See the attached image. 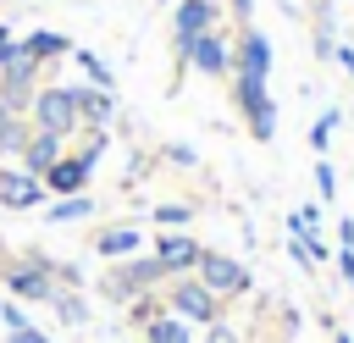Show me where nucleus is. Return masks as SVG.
<instances>
[{
  "label": "nucleus",
  "mask_w": 354,
  "mask_h": 343,
  "mask_svg": "<svg viewBox=\"0 0 354 343\" xmlns=\"http://www.w3.org/2000/svg\"><path fill=\"white\" fill-rule=\"evenodd\" d=\"M337 277H343V288L354 293V249H337Z\"/></svg>",
  "instance_id": "obj_27"
},
{
  "label": "nucleus",
  "mask_w": 354,
  "mask_h": 343,
  "mask_svg": "<svg viewBox=\"0 0 354 343\" xmlns=\"http://www.w3.org/2000/svg\"><path fill=\"white\" fill-rule=\"evenodd\" d=\"M177 321H188V326H216L221 321V299L210 293V288H199L194 277H166V299H160Z\"/></svg>",
  "instance_id": "obj_4"
},
{
  "label": "nucleus",
  "mask_w": 354,
  "mask_h": 343,
  "mask_svg": "<svg viewBox=\"0 0 354 343\" xmlns=\"http://www.w3.org/2000/svg\"><path fill=\"white\" fill-rule=\"evenodd\" d=\"M177 55H183L194 72H205V77H232V39H227L221 28H210V33L188 39V44H177Z\"/></svg>",
  "instance_id": "obj_7"
},
{
  "label": "nucleus",
  "mask_w": 354,
  "mask_h": 343,
  "mask_svg": "<svg viewBox=\"0 0 354 343\" xmlns=\"http://www.w3.org/2000/svg\"><path fill=\"white\" fill-rule=\"evenodd\" d=\"M205 343H243V337H238L227 321H216V326H205Z\"/></svg>",
  "instance_id": "obj_30"
},
{
  "label": "nucleus",
  "mask_w": 354,
  "mask_h": 343,
  "mask_svg": "<svg viewBox=\"0 0 354 343\" xmlns=\"http://www.w3.org/2000/svg\"><path fill=\"white\" fill-rule=\"evenodd\" d=\"M0 205L6 210H33V205H44V183L33 172H0Z\"/></svg>",
  "instance_id": "obj_13"
},
{
  "label": "nucleus",
  "mask_w": 354,
  "mask_h": 343,
  "mask_svg": "<svg viewBox=\"0 0 354 343\" xmlns=\"http://www.w3.org/2000/svg\"><path fill=\"white\" fill-rule=\"evenodd\" d=\"M216 6H221V0H216Z\"/></svg>",
  "instance_id": "obj_37"
},
{
  "label": "nucleus",
  "mask_w": 354,
  "mask_h": 343,
  "mask_svg": "<svg viewBox=\"0 0 354 343\" xmlns=\"http://www.w3.org/2000/svg\"><path fill=\"white\" fill-rule=\"evenodd\" d=\"M11 44H17V33H11V28H0V61L11 55Z\"/></svg>",
  "instance_id": "obj_35"
},
{
  "label": "nucleus",
  "mask_w": 354,
  "mask_h": 343,
  "mask_svg": "<svg viewBox=\"0 0 354 343\" xmlns=\"http://www.w3.org/2000/svg\"><path fill=\"white\" fill-rule=\"evenodd\" d=\"M0 326H6V332H17V326H28V315H22L11 299H0Z\"/></svg>",
  "instance_id": "obj_26"
},
{
  "label": "nucleus",
  "mask_w": 354,
  "mask_h": 343,
  "mask_svg": "<svg viewBox=\"0 0 354 343\" xmlns=\"http://www.w3.org/2000/svg\"><path fill=\"white\" fill-rule=\"evenodd\" d=\"M337 122H343V111H337V105H332V111H321V116L310 122V149H315V155H326V138H332V127H337Z\"/></svg>",
  "instance_id": "obj_21"
},
{
  "label": "nucleus",
  "mask_w": 354,
  "mask_h": 343,
  "mask_svg": "<svg viewBox=\"0 0 354 343\" xmlns=\"http://www.w3.org/2000/svg\"><path fill=\"white\" fill-rule=\"evenodd\" d=\"M88 177H94V166H83L77 155H61L39 183H44V194H55V199H66V194H83L88 188Z\"/></svg>",
  "instance_id": "obj_12"
},
{
  "label": "nucleus",
  "mask_w": 354,
  "mask_h": 343,
  "mask_svg": "<svg viewBox=\"0 0 354 343\" xmlns=\"http://www.w3.org/2000/svg\"><path fill=\"white\" fill-rule=\"evenodd\" d=\"M332 61H337V66L354 77V44H332Z\"/></svg>",
  "instance_id": "obj_31"
},
{
  "label": "nucleus",
  "mask_w": 354,
  "mask_h": 343,
  "mask_svg": "<svg viewBox=\"0 0 354 343\" xmlns=\"http://www.w3.org/2000/svg\"><path fill=\"white\" fill-rule=\"evenodd\" d=\"M166 160H171V166H194V149H183V144H171V149H166Z\"/></svg>",
  "instance_id": "obj_34"
},
{
  "label": "nucleus",
  "mask_w": 354,
  "mask_h": 343,
  "mask_svg": "<svg viewBox=\"0 0 354 343\" xmlns=\"http://www.w3.org/2000/svg\"><path fill=\"white\" fill-rule=\"evenodd\" d=\"M227 17H232L238 28H249V17H254V0H227Z\"/></svg>",
  "instance_id": "obj_28"
},
{
  "label": "nucleus",
  "mask_w": 354,
  "mask_h": 343,
  "mask_svg": "<svg viewBox=\"0 0 354 343\" xmlns=\"http://www.w3.org/2000/svg\"><path fill=\"white\" fill-rule=\"evenodd\" d=\"M55 288L61 282H55V260L50 254H22V260L6 266V293L22 299V304H50Z\"/></svg>",
  "instance_id": "obj_3"
},
{
  "label": "nucleus",
  "mask_w": 354,
  "mask_h": 343,
  "mask_svg": "<svg viewBox=\"0 0 354 343\" xmlns=\"http://www.w3.org/2000/svg\"><path fill=\"white\" fill-rule=\"evenodd\" d=\"M6 343H50V337H44V332H39L33 321H28V326H17V332H6Z\"/></svg>",
  "instance_id": "obj_29"
},
{
  "label": "nucleus",
  "mask_w": 354,
  "mask_h": 343,
  "mask_svg": "<svg viewBox=\"0 0 354 343\" xmlns=\"http://www.w3.org/2000/svg\"><path fill=\"white\" fill-rule=\"evenodd\" d=\"M337 249H354V216L337 221Z\"/></svg>",
  "instance_id": "obj_33"
},
{
  "label": "nucleus",
  "mask_w": 354,
  "mask_h": 343,
  "mask_svg": "<svg viewBox=\"0 0 354 343\" xmlns=\"http://www.w3.org/2000/svg\"><path fill=\"white\" fill-rule=\"evenodd\" d=\"M105 144H111V138H105V127H88V133H83V144H77V160H83V166H100Z\"/></svg>",
  "instance_id": "obj_22"
},
{
  "label": "nucleus",
  "mask_w": 354,
  "mask_h": 343,
  "mask_svg": "<svg viewBox=\"0 0 354 343\" xmlns=\"http://www.w3.org/2000/svg\"><path fill=\"white\" fill-rule=\"evenodd\" d=\"M216 22H221V6H216V0H183V6L171 11V33H177V44L210 33Z\"/></svg>",
  "instance_id": "obj_11"
},
{
  "label": "nucleus",
  "mask_w": 354,
  "mask_h": 343,
  "mask_svg": "<svg viewBox=\"0 0 354 343\" xmlns=\"http://www.w3.org/2000/svg\"><path fill=\"white\" fill-rule=\"evenodd\" d=\"M304 227H321V205H299L288 216V232H304Z\"/></svg>",
  "instance_id": "obj_25"
},
{
  "label": "nucleus",
  "mask_w": 354,
  "mask_h": 343,
  "mask_svg": "<svg viewBox=\"0 0 354 343\" xmlns=\"http://www.w3.org/2000/svg\"><path fill=\"white\" fill-rule=\"evenodd\" d=\"M22 122H28V116H17V111H11V105H6V100H0V138H6V133H11V127H22Z\"/></svg>",
  "instance_id": "obj_32"
},
{
  "label": "nucleus",
  "mask_w": 354,
  "mask_h": 343,
  "mask_svg": "<svg viewBox=\"0 0 354 343\" xmlns=\"http://www.w3.org/2000/svg\"><path fill=\"white\" fill-rule=\"evenodd\" d=\"M315 194H321V199H332V194H337V172H332V160H326V155H315Z\"/></svg>",
  "instance_id": "obj_24"
},
{
  "label": "nucleus",
  "mask_w": 354,
  "mask_h": 343,
  "mask_svg": "<svg viewBox=\"0 0 354 343\" xmlns=\"http://www.w3.org/2000/svg\"><path fill=\"white\" fill-rule=\"evenodd\" d=\"M88 216H94V199H88V194H66V199H50V205H44V221H55V227L88 221Z\"/></svg>",
  "instance_id": "obj_18"
},
{
  "label": "nucleus",
  "mask_w": 354,
  "mask_h": 343,
  "mask_svg": "<svg viewBox=\"0 0 354 343\" xmlns=\"http://www.w3.org/2000/svg\"><path fill=\"white\" fill-rule=\"evenodd\" d=\"M232 72H243V77H271V39H266L260 28H243V33L232 39Z\"/></svg>",
  "instance_id": "obj_9"
},
{
  "label": "nucleus",
  "mask_w": 354,
  "mask_h": 343,
  "mask_svg": "<svg viewBox=\"0 0 354 343\" xmlns=\"http://www.w3.org/2000/svg\"><path fill=\"white\" fill-rule=\"evenodd\" d=\"M72 105H77V127H111L116 116V94L94 83H72Z\"/></svg>",
  "instance_id": "obj_10"
},
{
  "label": "nucleus",
  "mask_w": 354,
  "mask_h": 343,
  "mask_svg": "<svg viewBox=\"0 0 354 343\" xmlns=\"http://www.w3.org/2000/svg\"><path fill=\"white\" fill-rule=\"evenodd\" d=\"M28 122H33V133H61V138H72V133H77V105H72V83H50V89H33Z\"/></svg>",
  "instance_id": "obj_5"
},
{
  "label": "nucleus",
  "mask_w": 354,
  "mask_h": 343,
  "mask_svg": "<svg viewBox=\"0 0 354 343\" xmlns=\"http://www.w3.org/2000/svg\"><path fill=\"white\" fill-rule=\"evenodd\" d=\"M61 155H66V138H61V133H33V138H28V149H22V172L44 177Z\"/></svg>",
  "instance_id": "obj_14"
},
{
  "label": "nucleus",
  "mask_w": 354,
  "mask_h": 343,
  "mask_svg": "<svg viewBox=\"0 0 354 343\" xmlns=\"http://www.w3.org/2000/svg\"><path fill=\"white\" fill-rule=\"evenodd\" d=\"M155 266L166 277H194L199 266V238L194 232H155Z\"/></svg>",
  "instance_id": "obj_8"
},
{
  "label": "nucleus",
  "mask_w": 354,
  "mask_h": 343,
  "mask_svg": "<svg viewBox=\"0 0 354 343\" xmlns=\"http://www.w3.org/2000/svg\"><path fill=\"white\" fill-rule=\"evenodd\" d=\"M194 282H199V288H210V293L227 304V299H243V293H249V266H243V260H232V254H221V249H199Z\"/></svg>",
  "instance_id": "obj_6"
},
{
  "label": "nucleus",
  "mask_w": 354,
  "mask_h": 343,
  "mask_svg": "<svg viewBox=\"0 0 354 343\" xmlns=\"http://www.w3.org/2000/svg\"><path fill=\"white\" fill-rule=\"evenodd\" d=\"M22 44H28V55L44 66V61H61V55H72V44H66V33H50V28H33V33H22Z\"/></svg>",
  "instance_id": "obj_16"
},
{
  "label": "nucleus",
  "mask_w": 354,
  "mask_h": 343,
  "mask_svg": "<svg viewBox=\"0 0 354 343\" xmlns=\"http://www.w3.org/2000/svg\"><path fill=\"white\" fill-rule=\"evenodd\" d=\"M138 249H144V232L138 227H105L94 238V254H105V260H133Z\"/></svg>",
  "instance_id": "obj_15"
},
{
  "label": "nucleus",
  "mask_w": 354,
  "mask_h": 343,
  "mask_svg": "<svg viewBox=\"0 0 354 343\" xmlns=\"http://www.w3.org/2000/svg\"><path fill=\"white\" fill-rule=\"evenodd\" d=\"M155 288H166V271L155 266V254H133V260L111 266V277L100 282V293H105L111 304H133V299H144V293H155Z\"/></svg>",
  "instance_id": "obj_2"
},
{
  "label": "nucleus",
  "mask_w": 354,
  "mask_h": 343,
  "mask_svg": "<svg viewBox=\"0 0 354 343\" xmlns=\"http://www.w3.org/2000/svg\"><path fill=\"white\" fill-rule=\"evenodd\" d=\"M72 61L88 72V83H94V89H111V94H116V72H111V66H105L94 50H72Z\"/></svg>",
  "instance_id": "obj_20"
},
{
  "label": "nucleus",
  "mask_w": 354,
  "mask_h": 343,
  "mask_svg": "<svg viewBox=\"0 0 354 343\" xmlns=\"http://www.w3.org/2000/svg\"><path fill=\"white\" fill-rule=\"evenodd\" d=\"M332 343H354V332H343V326H337V332H332Z\"/></svg>",
  "instance_id": "obj_36"
},
{
  "label": "nucleus",
  "mask_w": 354,
  "mask_h": 343,
  "mask_svg": "<svg viewBox=\"0 0 354 343\" xmlns=\"http://www.w3.org/2000/svg\"><path fill=\"white\" fill-rule=\"evenodd\" d=\"M194 205H155V227H188Z\"/></svg>",
  "instance_id": "obj_23"
},
{
  "label": "nucleus",
  "mask_w": 354,
  "mask_h": 343,
  "mask_svg": "<svg viewBox=\"0 0 354 343\" xmlns=\"http://www.w3.org/2000/svg\"><path fill=\"white\" fill-rule=\"evenodd\" d=\"M50 304H55V315H61L66 326H88V304H83V293H77V288H55V299H50Z\"/></svg>",
  "instance_id": "obj_19"
},
{
  "label": "nucleus",
  "mask_w": 354,
  "mask_h": 343,
  "mask_svg": "<svg viewBox=\"0 0 354 343\" xmlns=\"http://www.w3.org/2000/svg\"><path fill=\"white\" fill-rule=\"evenodd\" d=\"M232 105H238L249 138H260V144L277 138V100H271V83H266V77H243V72H232Z\"/></svg>",
  "instance_id": "obj_1"
},
{
  "label": "nucleus",
  "mask_w": 354,
  "mask_h": 343,
  "mask_svg": "<svg viewBox=\"0 0 354 343\" xmlns=\"http://www.w3.org/2000/svg\"><path fill=\"white\" fill-rule=\"evenodd\" d=\"M144 343H194V326L177 321L171 310H160L155 321H144Z\"/></svg>",
  "instance_id": "obj_17"
}]
</instances>
